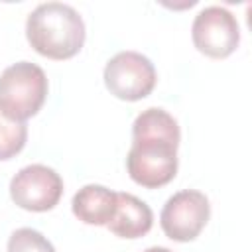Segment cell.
<instances>
[{"label": "cell", "instance_id": "cell-1", "mask_svg": "<svg viewBox=\"0 0 252 252\" xmlns=\"http://www.w3.org/2000/svg\"><path fill=\"white\" fill-rule=\"evenodd\" d=\"M181 132L177 120L163 108H146L132 124V146L126 169L134 183L146 189L167 185L177 173Z\"/></svg>", "mask_w": 252, "mask_h": 252}, {"label": "cell", "instance_id": "cell-2", "mask_svg": "<svg viewBox=\"0 0 252 252\" xmlns=\"http://www.w3.org/2000/svg\"><path fill=\"white\" fill-rule=\"evenodd\" d=\"M85 22L81 14L63 2L39 4L26 20V37L43 57L63 61L75 57L85 45Z\"/></svg>", "mask_w": 252, "mask_h": 252}, {"label": "cell", "instance_id": "cell-3", "mask_svg": "<svg viewBox=\"0 0 252 252\" xmlns=\"http://www.w3.org/2000/svg\"><path fill=\"white\" fill-rule=\"evenodd\" d=\"M47 96V77L43 69L30 61H18L0 73V110L26 122L35 116Z\"/></svg>", "mask_w": 252, "mask_h": 252}, {"label": "cell", "instance_id": "cell-4", "mask_svg": "<svg viewBox=\"0 0 252 252\" xmlns=\"http://www.w3.org/2000/svg\"><path fill=\"white\" fill-rule=\"evenodd\" d=\"M104 85L120 100L146 98L158 81L154 63L138 51H120L104 65Z\"/></svg>", "mask_w": 252, "mask_h": 252}, {"label": "cell", "instance_id": "cell-5", "mask_svg": "<svg viewBox=\"0 0 252 252\" xmlns=\"http://www.w3.org/2000/svg\"><path fill=\"white\" fill-rule=\"evenodd\" d=\"M211 217V205L205 193L197 189H183L173 193L159 215L161 230L175 242L195 240Z\"/></svg>", "mask_w": 252, "mask_h": 252}, {"label": "cell", "instance_id": "cell-6", "mask_svg": "<svg viewBox=\"0 0 252 252\" xmlns=\"http://www.w3.org/2000/svg\"><path fill=\"white\" fill-rule=\"evenodd\" d=\"M61 195H63L61 175L43 163H32L22 167L10 181L12 201L20 209L32 213L51 211L59 203Z\"/></svg>", "mask_w": 252, "mask_h": 252}, {"label": "cell", "instance_id": "cell-7", "mask_svg": "<svg viewBox=\"0 0 252 252\" xmlns=\"http://www.w3.org/2000/svg\"><path fill=\"white\" fill-rule=\"evenodd\" d=\"M191 37L203 55L211 59H224L238 47L240 28L236 18L226 8L207 6L195 16Z\"/></svg>", "mask_w": 252, "mask_h": 252}, {"label": "cell", "instance_id": "cell-8", "mask_svg": "<svg viewBox=\"0 0 252 252\" xmlns=\"http://www.w3.org/2000/svg\"><path fill=\"white\" fill-rule=\"evenodd\" d=\"M154 213L148 203L132 193H116V209L106 228L120 238H140L150 232Z\"/></svg>", "mask_w": 252, "mask_h": 252}, {"label": "cell", "instance_id": "cell-9", "mask_svg": "<svg viewBox=\"0 0 252 252\" xmlns=\"http://www.w3.org/2000/svg\"><path fill=\"white\" fill-rule=\"evenodd\" d=\"M71 209L81 222L106 226L116 209V191H110L108 187L96 183L85 185L73 195Z\"/></svg>", "mask_w": 252, "mask_h": 252}, {"label": "cell", "instance_id": "cell-10", "mask_svg": "<svg viewBox=\"0 0 252 252\" xmlns=\"http://www.w3.org/2000/svg\"><path fill=\"white\" fill-rule=\"evenodd\" d=\"M28 140L26 122H16L0 110V161L12 159L20 154Z\"/></svg>", "mask_w": 252, "mask_h": 252}, {"label": "cell", "instance_id": "cell-11", "mask_svg": "<svg viewBox=\"0 0 252 252\" xmlns=\"http://www.w3.org/2000/svg\"><path fill=\"white\" fill-rule=\"evenodd\" d=\"M8 252H55V248L39 230L24 226L10 234Z\"/></svg>", "mask_w": 252, "mask_h": 252}, {"label": "cell", "instance_id": "cell-12", "mask_svg": "<svg viewBox=\"0 0 252 252\" xmlns=\"http://www.w3.org/2000/svg\"><path fill=\"white\" fill-rule=\"evenodd\" d=\"M144 252H171V250L165 248V246H150V248H146Z\"/></svg>", "mask_w": 252, "mask_h": 252}]
</instances>
